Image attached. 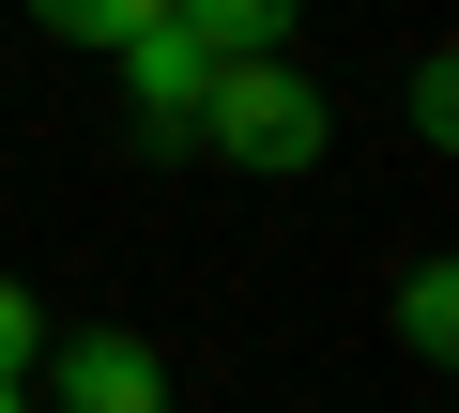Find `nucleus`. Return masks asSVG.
Here are the masks:
<instances>
[{
  "label": "nucleus",
  "mask_w": 459,
  "mask_h": 413,
  "mask_svg": "<svg viewBox=\"0 0 459 413\" xmlns=\"http://www.w3.org/2000/svg\"><path fill=\"white\" fill-rule=\"evenodd\" d=\"M322 123H337V108L261 47V62H214V77H199V123H184V138H214L230 168H322Z\"/></svg>",
  "instance_id": "nucleus-1"
},
{
  "label": "nucleus",
  "mask_w": 459,
  "mask_h": 413,
  "mask_svg": "<svg viewBox=\"0 0 459 413\" xmlns=\"http://www.w3.org/2000/svg\"><path fill=\"white\" fill-rule=\"evenodd\" d=\"M153 398H169L153 337H123V322H108V337H77V352H62V413H153Z\"/></svg>",
  "instance_id": "nucleus-2"
},
{
  "label": "nucleus",
  "mask_w": 459,
  "mask_h": 413,
  "mask_svg": "<svg viewBox=\"0 0 459 413\" xmlns=\"http://www.w3.org/2000/svg\"><path fill=\"white\" fill-rule=\"evenodd\" d=\"M123 77H138V108H153V138H184V123H199V77H214V47H199L184 16H153V31L123 47Z\"/></svg>",
  "instance_id": "nucleus-3"
},
{
  "label": "nucleus",
  "mask_w": 459,
  "mask_h": 413,
  "mask_svg": "<svg viewBox=\"0 0 459 413\" xmlns=\"http://www.w3.org/2000/svg\"><path fill=\"white\" fill-rule=\"evenodd\" d=\"M169 16H184V31L214 47V62H261V47L291 31V0H169Z\"/></svg>",
  "instance_id": "nucleus-4"
},
{
  "label": "nucleus",
  "mask_w": 459,
  "mask_h": 413,
  "mask_svg": "<svg viewBox=\"0 0 459 413\" xmlns=\"http://www.w3.org/2000/svg\"><path fill=\"white\" fill-rule=\"evenodd\" d=\"M398 352H413V367L459 352V276H444V261H413V291H398Z\"/></svg>",
  "instance_id": "nucleus-5"
},
{
  "label": "nucleus",
  "mask_w": 459,
  "mask_h": 413,
  "mask_svg": "<svg viewBox=\"0 0 459 413\" xmlns=\"http://www.w3.org/2000/svg\"><path fill=\"white\" fill-rule=\"evenodd\" d=\"M31 16H47L62 47H138V31L169 16V0H31Z\"/></svg>",
  "instance_id": "nucleus-6"
},
{
  "label": "nucleus",
  "mask_w": 459,
  "mask_h": 413,
  "mask_svg": "<svg viewBox=\"0 0 459 413\" xmlns=\"http://www.w3.org/2000/svg\"><path fill=\"white\" fill-rule=\"evenodd\" d=\"M0 383H31V306L0 291Z\"/></svg>",
  "instance_id": "nucleus-7"
}]
</instances>
